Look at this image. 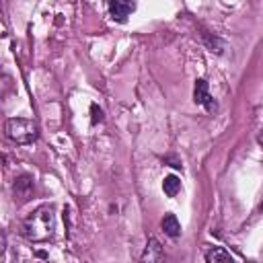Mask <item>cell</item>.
<instances>
[{"label": "cell", "mask_w": 263, "mask_h": 263, "mask_svg": "<svg viewBox=\"0 0 263 263\" xmlns=\"http://www.w3.org/2000/svg\"><path fill=\"white\" fill-rule=\"evenodd\" d=\"M6 138L12 140L14 144H31L37 138V125L31 119L25 117H12L4 125Z\"/></svg>", "instance_id": "cell-2"}, {"label": "cell", "mask_w": 263, "mask_h": 263, "mask_svg": "<svg viewBox=\"0 0 263 263\" xmlns=\"http://www.w3.org/2000/svg\"><path fill=\"white\" fill-rule=\"evenodd\" d=\"M162 189L168 197H175L179 191H181V181L175 177V175H166L164 181H162Z\"/></svg>", "instance_id": "cell-9"}, {"label": "cell", "mask_w": 263, "mask_h": 263, "mask_svg": "<svg viewBox=\"0 0 263 263\" xmlns=\"http://www.w3.org/2000/svg\"><path fill=\"white\" fill-rule=\"evenodd\" d=\"M164 259V251H162V247H160V242L152 236V238H148V245H146V249H144V255H142V261H148V263H158V261H162Z\"/></svg>", "instance_id": "cell-6"}, {"label": "cell", "mask_w": 263, "mask_h": 263, "mask_svg": "<svg viewBox=\"0 0 263 263\" xmlns=\"http://www.w3.org/2000/svg\"><path fill=\"white\" fill-rule=\"evenodd\" d=\"M136 4L132 0H109V12L113 16V21L123 23L132 12H134Z\"/></svg>", "instance_id": "cell-5"}, {"label": "cell", "mask_w": 263, "mask_h": 263, "mask_svg": "<svg viewBox=\"0 0 263 263\" xmlns=\"http://www.w3.org/2000/svg\"><path fill=\"white\" fill-rule=\"evenodd\" d=\"M160 226H162L164 234H166V236H171V238H177V236L181 234V224H179V220H177V216H175V214H166V216L162 218Z\"/></svg>", "instance_id": "cell-7"}, {"label": "cell", "mask_w": 263, "mask_h": 263, "mask_svg": "<svg viewBox=\"0 0 263 263\" xmlns=\"http://www.w3.org/2000/svg\"><path fill=\"white\" fill-rule=\"evenodd\" d=\"M203 37H205L208 45L212 47V51H214V49H216V51H222V45H220V41H218L216 37H214V39H210V35H208V33H203Z\"/></svg>", "instance_id": "cell-11"}, {"label": "cell", "mask_w": 263, "mask_h": 263, "mask_svg": "<svg viewBox=\"0 0 263 263\" xmlns=\"http://www.w3.org/2000/svg\"><path fill=\"white\" fill-rule=\"evenodd\" d=\"M33 177L31 175H21L14 179V185H12V193H14V199L18 201H27L31 195H33Z\"/></svg>", "instance_id": "cell-4"}, {"label": "cell", "mask_w": 263, "mask_h": 263, "mask_svg": "<svg viewBox=\"0 0 263 263\" xmlns=\"http://www.w3.org/2000/svg\"><path fill=\"white\" fill-rule=\"evenodd\" d=\"M90 113H92V117H90V121H92L95 125H97L99 121H103V111L99 109V105H97V103H92V105H90Z\"/></svg>", "instance_id": "cell-10"}, {"label": "cell", "mask_w": 263, "mask_h": 263, "mask_svg": "<svg viewBox=\"0 0 263 263\" xmlns=\"http://www.w3.org/2000/svg\"><path fill=\"white\" fill-rule=\"evenodd\" d=\"M55 230V214L51 205H41L31 212L23 222V236L31 242H43L53 236Z\"/></svg>", "instance_id": "cell-1"}, {"label": "cell", "mask_w": 263, "mask_h": 263, "mask_svg": "<svg viewBox=\"0 0 263 263\" xmlns=\"http://www.w3.org/2000/svg\"><path fill=\"white\" fill-rule=\"evenodd\" d=\"M205 261L208 263H230L232 261V255L228 251L216 247V249H212V251L205 253Z\"/></svg>", "instance_id": "cell-8"}, {"label": "cell", "mask_w": 263, "mask_h": 263, "mask_svg": "<svg viewBox=\"0 0 263 263\" xmlns=\"http://www.w3.org/2000/svg\"><path fill=\"white\" fill-rule=\"evenodd\" d=\"M193 101H195L197 105H203V107H205V111H210V113H214V111L218 109V105H216L214 97L210 95L208 82H205L203 78H197V80H195V88H193Z\"/></svg>", "instance_id": "cell-3"}]
</instances>
